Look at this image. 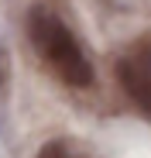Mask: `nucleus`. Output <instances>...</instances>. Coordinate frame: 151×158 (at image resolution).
Wrapping results in <instances>:
<instances>
[{
  "label": "nucleus",
  "instance_id": "obj_2",
  "mask_svg": "<svg viewBox=\"0 0 151 158\" xmlns=\"http://www.w3.org/2000/svg\"><path fill=\"white\" fill-rule=\"evenodd\" d=\"M117 79L144 114H151V65L144 59H120L117 62Z\"/></svg>",
  "mask_w": 151,
  "mask_h": 158
},
{
  "label": "nucleus",
  "instance_id": "obj_4",
  "mask_svg": "<svg viewBox=\"0 0 151 158\" xmlns=\"http://www.w3.org/2000/svg\"><path fill=\"white\" fill-rule=\"evenodd\" d=\"M144 62H148V65H151V48H148V52H144Z\"/></svg>",
  "mask_w": 151,
  "mask_h": 158
},
{
  "label": "nucleus",
  "instance_id": "obj_3",
  "mask_svg": "<svg viewBox=\"0 0 151 158\" xmlns=\"http://www.w3.org/2000/svg\"><path fill=\"white\" fill-rule=\"evenodd\" d=\"M38 158H76V155H72L62 141H48V144L38 151Z\"/></svg>",
  "mask_w": 151,
  "mask_h": 158
},
{
  "label": "nucleus",
  "instance_id": "obj_1",
  "mask_svg": "<svg viewBox=\"0 0 151 158\" xmlns=\"http://www.w3.org/2000/svg\"><path fill=\"white\" fill-rule=\"evenodd\" d=\"M28 35H31L35 52L52 65V72L62 79L65 86L86 89L93 83V65L86 59V52L79 48V41L72 38V31L65 28L52 10L35 7L28 14Z\"/></svg>",
  "mask_w": 151,
  "mask_h": 158
}]
</instances>
